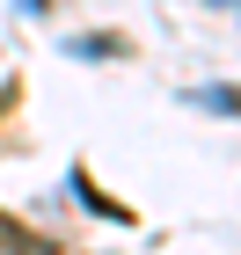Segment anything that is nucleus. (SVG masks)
I'll use <instances>...</instances> for the list:
<instances>
[{
    "label": "nucleus",
    "mask_w": 241,
    "mask_h": 255,
    "mask_svg": "<svg viewBox=\"0 0 241 255\" xmlns=\"http://www.w3.org/2000/svg\"><path fill=\"white\" fill-rule=\"evenodd\" d=\"M212 7H241V0H212Z\"/></svg>",
    "instance_id": "3"
},
{
    "label": "nucleus",
    "mask_w": 241,
    "mask_h": 255,
    "mask_svg": "<svg viewBox=\"0 0 241 255\" xmlns=\"http://www.w3.org/2000/svg\"><path fill=\"white\" fill-rule=\"evenodd\" d=\"M198 110H212V117H241V88H205Z\"/></svg>",
    "instance_id": "2"
},
{
    "label": "nucleus",
    "mask_w": 241,
    "mask_h": 255,
    "mask_svg": "<svg viewBox=\"0 0 241 255\" xmlns=\"http://www.w3.org/2000/svg\"><path fill=\"white\" fill-rule=\"evenodd\" d=\"M0 248H7V255H51V241H37V234H22L15 219H0Z\"/></svg>",
    "instance_id": "1"
}]
</instances>
